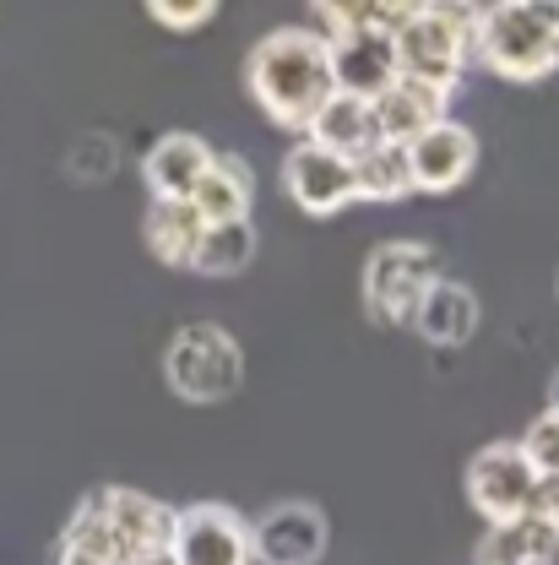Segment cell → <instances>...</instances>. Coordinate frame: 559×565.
<instances>
[{
    "instance_id": "cell-6",
    "label": "cell",
    "mask_w": 559,
    "mask_h": 565,
    "mask_svg": "<svg viewBox=\"0 0 559 565\" xmlns=\"http://www.w3.org/2000/svg\"><path fill=\"white\" fill-rule=\"evenodd\" d=\"M538 490H544V479H538V468L527 462L522 440H490V446H479L473 462H467V505H473L490 527L538 511Z\"/></svg>"
},
{
    "instance_id": "cell-2",
    "label": "cell",
    "mask_w": 559,
    "mask_h": 565,
    "mask_svg": "<svg viewBox=\"0 0 559 565\" xmlns=\"http://www.w3.org/2000/svg\"><path fill=\"white\" fill-rule=\"evenodd\" d=\"M499 82H544L559 71V0H490L479 55Z\"/></svg>"
},
{
    "instance_id": "cell-30",
    "label": "cell",
    "mask_w": 559,
    "mask_h": 565,
    "mask_svg": "<svg viewBox=\"0 0 559 565\" xmlns=\"http://www.w3.org/2000/svg\"><path fill=\"white\" fill-rule=\"evenodd\" d=\"M555 294H559V288H555Z\"/></svg>"
},
{
    "instance_id": "cell-22",
    "label": "cell",
    "mask_w": 559,
    "mask_h": 565,
    "mask_svg": "<svg viewBox=\"0 0 559 565\" xmlns=\"http://www.w3.org/2000/svg\"><path fill=\"white\" fill-rule=\"evenodd\" d=\"M250 262H256V223L250 217H239V223H207L191 273H202V278H239Z\"/></svg>"
},
{
    "instance_id": "cell-29",
    "label": "cell",
    "mask_w": 559,
    "mask_h": 565,
    "mask_svg": "<svg viewBox=\"0 0 559 565\" xmlns=\"http://www.w3.org/2000/svg\"><path fill=\"white\" fill-rule=\"evenodd\" d=\"M549 408H559V370L549 375Z\"/></svg>"
},
{
    "instance_id": "cell-25",
    "label": "cell",
    "mask_w": 559,
    "mask_h": 565,
    "mask_svg": "<svg viewBox=\"0 0 559 565\" xmlns=\"http://www.w3.org/2000/svg\"><path fill=\"white\" fill-rule=\"evenodd\" d=\"M310 11L326 39L353 33V28H375V0H310Z\"/></svg>"
},
{
    "instance_id": "cell-26",
    "label": "cell",
    "mask_w": 559,
    "mask_h": 565,
    "mask_svg": "<svg viewBox=\"0 0 559 565\" xmlns=\"http://www.w3.org/2000/svg\"><path fill=\"white\" fill-rule=\"evenodd\" d=\"M423 6H429V0H375V28L402 33L413 17H423Z\"/></svg>"
},
{
    "instance_id": "cell-24",
    "label": "cell",
    "mask_w": 559,
    "mask_h": 565,
    "mask_svg": "<svg viewBox=\"0 0 559 565\" xmlns=\"http://www.w3.org/2000/svg\"><path fill=\"white\" fill-rule=\"evenodd\" d=\"M141 6H147V17H152L158 28H169V33H196V28H207L212 17H217L223 0H141Z\"/></svg>"
},
{
    "instance_id": "cell-23",
    "label": "cell",
    "mask_w": 559,
    "mask_h": 565,
    "mask_svg": "<svg viewBox=\"0 0 559 565\" xmlns=\"http://www.w3.org/2000/svg\"><path fill=\"white\" fill-rule=\"evenodd\" d=\"M522 451H527V462L538 468L544 484H559V408H544L538 419L527 424Z\"/></svg>"
},
{
    "instance_id": "cell-11",
    "label": "cell",
    "mask_w": 559,
    "mask_h": 565,
    "mask_svg": "<svg viewBox=\"0 0 559 565\" xmlns=\"http://www.w3.org/2000/svg\"><path fill=\"white\" fill-rule=\"evenodd\" d=\"M408 163H413V191L445 196V191H456V185L473 180V169H479V137L462 120H440V126H429L408 147Z\"/></svg>"
},
{
    "instance_id": "cell-5",
    "label": "cell",
    "mask_w": 559,
    "mask_h": 565,
    "mask_svg": "<svg viewBox=\"0 0 559 565\" xmlns=\"http://www.w3.org/2000/svg\"><path fill=\"white\" fill-rule=\"evenodd\" d=\"M440 278V262L423 239H386L364 256V316L375 327H408L423 288Z\"/></svg>"
},
{
    "instance_id": "cell-4",
    "label": "cell",
    "mask_w": 559,
    "mask_h": 565,
    "mask_svg": "<svg viewBox=\"0 0 559 565\" xmlns=\"http://www.w3.org/2000/svg\"><path fill=\"white\" fill-rule=\"evenodd\" d=\"M163 381H169V392L180 403H196V408L228 403L245 386V349L234 343L228 327L191 321L163 349Z\"/></svg>"
},
{
    "instance_id": "cell-17",
    "label": "cell",
    "mask_w": 559,
    "mask_h": 565,
    "mask_svg": "<svg viewBox=\"0 0 559 565\" xmlns=\"http://www.w3.org/2000/svg\"><path fill=\"white\" fill-rule=\"evenodd\" d=\"M250 202H256V169L245 158H234V152L212 158L207 180L191 196V207H196L202 223H239V217H250Z\"/></svg>"
},
{
    "instance_id": "cell-27",
    "label": "cell",
    "mask_w": 559,
    "mask_h": 565,
    "mask_svg": "<svg viewBox=\"0 0 559 565\" xmlns=\"http://www.w3.org/2000/svg\"><path fill=\"white\" fill-rule=\"evenodd\" d=\"M538 516H549V527H555V539H559V484L538 490Z\"/></svg>"
},
{
    "instance_id": "cell-18",
    "label": "cell",
    "mask_w": 559,
    "mask_h": 565,
    "mask_svg": "<svg viewBox=\"0 0 559 565\" xmlns=\"http://www.w3.org/2000/svg\"><path fill=\"white\" fill-rule=\"evenodd\" d=\"M202 234H207V223L196 217L191 202H152L147 223H141V239H147L152 262H163V267H191Z\"/></svg>"
},
{
    "instance_id": "cell-10",
    "label": "cell",
    "mask_w": 559,
    "mask_h": 565,
    "mask_svg": "<svg viewBox=\"0 0 559 565\" xmlns=\"http://www.w3.org/2000/svg\"><path fill=\"white\" fill-rule=\"evenodd\" d=\"M326 44H332V87L348 93V98L375 104L402 76L397 71V39L386 28H353V33H337Z\"/></svg>"
},
{
    "instance_id": "cell-16",
    "label": "cell",
    "mask_w": 559,
    "mask_h": 565,
    "mask_svg": "<svg viewBox=\"0 0 559 565\" xmlns=\"http://www.w3.org/2000/svg\"><path fill=\"white\" fill-rule=\"evenodd\" d=\"M555 561H559V539L549 527V516H538V511L490 527L479 539V555H473V565H555Z\"/></svg>"
},
{
    "instance_id": "cell-28",
    "label": "cell",
    "mask_w": 559,
    "mask_h": 565,
    "mask_svg": "<svg viewBox=\"0 0 559 565\" xmlns=\"http://www.w3.org/2000/svg\"><path fill=\"white\" fill-rule=\"evenodd\" d=\"M120 565H174V555L169 550H152V555H131V561H120Z\"/></svg>"
},
{
    "instance_id": "cell-15",
    "label": "cell",
    "mask_w": 559,
    "mask_h": 565,
    "mask_svg": "<svg viewBox=\"0 0 559 565\" xmlns=\"http://www.w3.org/2000/svg\"><path fill=\"white\" fill-rule=\"evenodd\" d=\"M445 109H451V93H434V87H423V82L397 76V82L369 104V115H375V141L413 147L429 126H440V120H445Z\"/></svg>"
},
{
    "instance_id": "cell-13",
    "label": "cell",
    "mask_w": 559,
    "mask_h": 565,
    "mask_svg": "<svg viewBox=\"0 0 559 565\" xmlns=\"http://www.w3.org/2000/svg\"><path fill=\"white\" fill-rule=\"evenodd\" d=\"M212 158H217V152H212L196 131H169V137H158L147 147V158H141V174H147L152 202H191L196 185L207 180Z\"/></svg>"
},
{
    "instance_id": "cell-3",
    "label": "cell",
    "mask_w": 559,
    "mask_h": 565,
    "mask_svg": "<svg viewBox=\"0 0 559 565\" xmlns=\"http://www.w3.org/2000/svg\"><path fill=\"white\" fill-rule=\"evenodd\" d=\"M479 22H484V0H429L423 17L391 33L397 71L434 93H456L467 61L479 55Z\"/></svg>"
},
{
    "instance_id": "cell-1",
    "label": "cell",
    "mask_w": 559,
    "mask_h": 565,
    "mask_svg": "<svg viewBox=\"0 0 559 565\" xmlns=\"http://www.w3.org/2000/svg\"><path fill=\"white\" fill-rule=\"evenodd\" d=\"M245 87H250L256 109L272 126L304 137L310 120L321 115V104L337 93L332 87V44H326V33L321 28H272L245 55Z\"/></svg>"
},
{
    "instance_id": "cell-14",
    "label": "cell",
    "mask_w": 559,
    "mask_h": 565,
    "mask_svg": "<svg viewBox=\"0 0 559 565\" xmlns=\"http://www.w3.org/2000/svg\"><path fill=\"white\" fill-rule=\"evenodd\" d=\"M479 321H484V310H479V294L467 288L462 278H434L423 288L419 310H413V332H419L429 349H462V343H473V332H479Z\"/></svg>"
},
{
    "instance_id": "cell-8",
    "label": "cell",
    "mask_w": 559,
    "mask_h": 565,
    "mask_svg": "<svg viewBox=\"0 0 559 565\" xmlns=\"http://www.w3.org/2000/svg\"><path fill=\"white\" fill-rule=\"evenodd\" d=\"M282 191L293 196V207L310 217H337L358 202V180H353V158L321 147V141L299 137L282 158Z\"/></svg>"
},
{
    "instance_id": "cell-19",
    "label": "cell",
    "mask_w": 559,
    "mask_h": 565,
    "mask_svg": "<svg viewBox=\"0 0 559 565\" xmlns=\"http://www.w3.org/2000/svg\"><path fill=\"white\" fill-rule=\"evenodd\" d=\"M353 180H358V202H380V207H391V202L419 196V191H413L408 147H397V141H375V147H364V152L353 158Z\"/></svg>"
},
{
    "instance_id": "cell-7",
    "label": "cell",
    "mask_w": 559,
    "mask_h": 565,
    "mask_svg": "<svg viewBox=\"0 0 559 565\" xmlns=\"http://www.w3.org/2000/svg\"><path fill=\"white\" fill-rule=\"evenodd\" d=\"M169 555H174V565H256L250 522L234 505H223V500L180 505Z\"/></svg>"
},
{
    "instance_id": "cell-12",
    "label": "cell",
    "mask_w": 559,
    "mask_h": 565,
    "mask_svg": "<svg viewBox=\"0 0 559 565\" xmlns=\"http://www.w3.org/2000/svg\"><path fill=\"white\" fill-rule=\"evenodd\" d=\"M98 500H104V522L115 533L120 561L169 550V539H174V505H163L158 494H147V490H131V484H104Z\"/></svg>"
},
{
    "instance_id": "cell-21",
    "label": "cell",
    "mask_w": 559,
    "mask_h": 565,
    "mask_svg": "<svg viewBox=\"0 0 559 565\" xmlns=\"http://www.w3.org/2000/svg\"><path fill=\"white\" fill-rule=\"evenodd\" d=\"M304 137L321 141V147H332V152H343V158H358L364 147H375V115H369L364 98L332 93V98L321 104V115L310 120Z\"/></svg>"
},
{
    "instance_id": "cell-20",
    "label": "cell",
    "mask_w": 559,
    "mask_h": 565,
    "mask_svg": "<svg viewBox=\"0 0 559 565\" xmlns=\"http://www.w3.org/2000/svg\"><path fill=\"white\" fill-rule=\"evenodd\" d=\"M55 565H120V550H115V533L104 522V500L98 490H87L71 511L66 533L55 544Z\"/></svg>"
},
{
    "instance_id": "cell-9",
    "label": "cell",
    "mask_w": 559,
    "mask_h": 565,
    "mask_svg": "<svg viewBox=\"0 0 559 565\" xmlns=\"http://www.w3.org/2000/svg\"><path fill=\"white\" fill-rule=\"evenodd\" d=\"M256 565H321L332 544V522L315 500H278L250 522Z\"/></svg>"
}]
</instances>
